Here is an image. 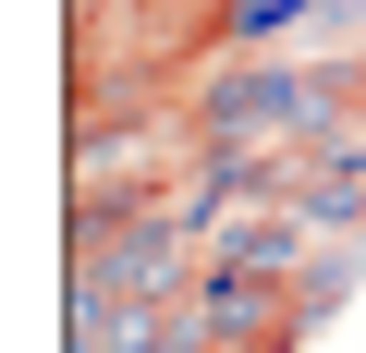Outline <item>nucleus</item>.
<instances>
[{
  "label": "nucleus",
  "mask_w": 366,
  "mask_h": 353,
  "mask_svg": "<svg viewBox=\"0 0 366 353\" xmlns=\"http://www.w3.org/2000/svg\"><path fill=\"white\" fill-rule=\"evenodd\" d=\"M196 232L171 220V195H74V280L86 292H122V305H183L196 292Z\"/></svg>",
  "instance_id": "nucleus-1"
},
{
  "label": "nucleus",
  "mask_w": 366,
  "mask_h": 353,
  "mask_svg": "<svg viewBox=\"0 0 366 353\" xmlns=\"http://www.w3.org/2000/svg\"><path fill=\"white\" fill-rule=\"evenodd\" d=\"M293 208H305L317 232H366V134H342V146L293 158Z\"/></svg>",
  "instance_id": "nucleus-2"
},
{
  "label": "nucleus",
  "mask_w": 366,
  "mask_h": 353,
  "mask_svg": "<svg viewBox=\"0 0 366 353\" xmlns=\"http://www.w3.org/2000/svg\"><path fill=\"white\" fill-rule=\"evenodd\" d=\"M354 280H366V232H305V256H293V317L317 329Z\"/></svg>",
  "instance_id": "nucleus-3"
},
{
  "label": "nucleus",
  "mask_w": 366,
  "mask_h": 353,
  "mask_svg": "<svg viewBox=\"0 0 366 353\" xmlns=\"http://www.w3.org/2000/svg\"><path fill=\"white\" fill-rule=\"evenodd\" d=\"M147 353H220V341H208V329H196V317H171V329H159V341H147Z\"/></svg>",
  "instance_id": "nucleus-4"
}]
</instances>
